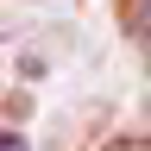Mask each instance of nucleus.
I'll return each mask as SVG.
<instances>
[{"label": "nucleus", "mask_w": 151, "mask_h": 151, "mask_svg": "<svg viewBox=\"0 0 151 151\" xmlns=\"http://www.w3.org/2000/svg\"><path fill=\"white\" fill-rule=\"evenodd\" d=\"M132 38H139V50H151V0L132 6Z\"/></svg>", "instance_id": "obj_1"}, {"label": "nucleus", "mask_w": 151, "mask_h": 151, "mask_svg": "<svg viewBox=\"0 0 151 151\" xmlns=\"http://www.w3.org/2000/svg\"><path fill=\"white\" fill-rule=\"evenodd\" d=\"M101 151H151V139H139V132H132V139H113V145H101Z\"/></svg>", "instance_id": "obj_2"}]
</instances>
